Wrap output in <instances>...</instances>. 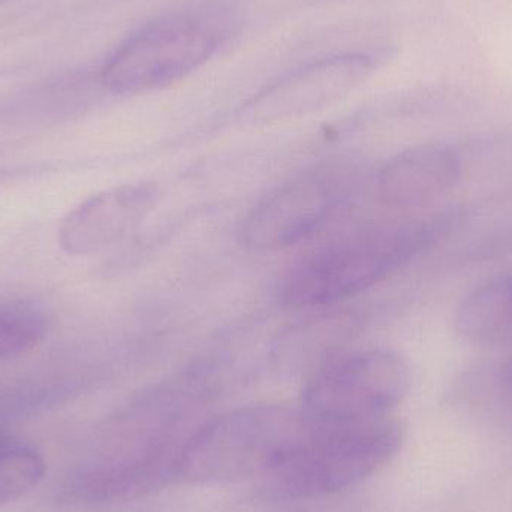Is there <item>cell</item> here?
<instances>
[{
  "instance_id": "3957f363",
  "label": "cell",
  "mask_w": 512,
  "mask_h": 512,
  "mask_svg": "<svg viewBox=\"0 0 512 512\" xmlns=\"http://www.w3.org/2000/svg\"><path fill=\"white\" fill-rule=\"evenodd\" d=\"M402 441V427L391 417L313 427L306 442L265 475V498L303 501L349 489L387 465Z\"/></svg>"
},
{
  "instance_id": "ba28073f",
  "label": "cell",
  "mask_w": 512,
  "mask_h": 512,
  "mask_svg": "<svg viewBox=\"0 0 512 512\" xmlns=\"http://www.w3.org/2000/svg\"><path fill=\"white\" fill-rule=\"evenodd\" d=\"M158 200L159 188L153 182L126 183L98 192L63 218L60 248L72 256L105 251L135 233Z\"/></svg>"
},
{
  "instance_id": "9c48e42d",
  "label": "cell",
  "mask_w": 512,
  "mask_h": 512,
  "mask_svg": "<svg viewBox=\"0 0 512 512\" xmlns=\"http://www.w3.org/2000/svg\"><path fill=\"white\" fill-rule=\"evenodd\" d=\"M463 170L462 156L439 144L415 147L391 158L376 179L385 206L420 210L447 194Z\"/></svg>"
},
{
  "instance_id": "30bf717a",
  "label": "cell",
  "mask_w": 512,
  "mask_h": 512,
  "mask_svg": "<svg viewBox=\"0 0 512 512\" xmlns=\"http://www.w3.org/2000/svg\"><path fill=\"white\" fill-rule=\"evenodd\" d=\"M325 307L283 331L273 349L274 363L283 370H315L340 355L343 345L361 327L363 316L352 309Z\"/></svg>"
},
{
  "instance_id": "5b68a950",
  "label": "cell",
  "mask_w": 512,
  "mask_h": 512,
  "mask_svg": "<svg viewBox=\"0 0 512 512\" xmlns=\"http://www.w3.org/2000/svg\"><path fill=\"white\" fill-rule=\"evenodd\" d=\"M408 361L390 349L340 354L313 370L300 408L313 427L390 417L411 387Z\"/></svg>"
},
{
  "instance_id": "8fae6325",
  "label": "cell",
  "mask_w": 512,
  "mask_h": 512,
  "mask_svg": "<svg viewBox=\"0 0 512 512\" xmlns=\"http://www.w3.org/2000/svg\"><path fill=\"white\" fill-rule=\"evenodd\" d=\"M454 327L475 345L512 342V274L489 280L466 295L457 307Z\"/></svg>"
},
{
  "instance_id": "8992f818",
  "label": "cell",
  "mask_w": 512,
  "mask_h": 512,
  "mask_svg": "<svg viewBox=\"0 0 512 512\" xmlns=\"http://www.w3.org/2000/svg\"><path fill=\"white\" fill-rule=\"evenodd\" d=\"M358 173L352 162H327L277 186L243 219L239 231L243 245L271 252L303 242L355 197Z\"/></svg>"
},
{
  "instance_id": "7c38bea8",
  "label": "cell",
  "mask_w": 512,
  "mask_h": 512,
  "mask_svg": "<svg viewBox=\"0 0 512 512\" xmlns=\"http://www.w3.org/2000/svg\"><path fill=\"white\" fill-rule=\"evenodd\" d=\"M47 313L26 300L0 301V364L27 354L44 340Z\"/></svg>"
},
{
  "instance_id": "4fadbf2b",
  "label": "cell",
  "mask_w": 512,
  "mask_h": 512,
  "mask_svg": "<svg viewBox=\"0 0 512 512\" xmlns=\"http://www.w3.org/2000/svg\"><path fill=\"white\" fill-rule=\"evenodd\" d=\"M45 471L44 457L38 451L11 444L0 448V507L35 489Z\"/></svg>"
},
{
  "instance_id": "277c9868",
  "label": "cell",
  "mask_w": 512,
  "mask_h": 512,
  "mask_svg": "<svg viewBox=\"0 0 512 512\" xmlns=\"http://www.w3.org/2000/svg\"><path fill=\"white\" fill-rule=\"evenodd\" d=\"M222 9H195L159 18L135 33L101 72L102 86L117 95L164 89L209 62L233 33Z\"/></svg>"
},
{
  "instance_id": "7a4b0ae2",
  "label": "cell",
  "mask_w": 512,
  "mask_h": 512,
  "mask_svg": "<svg viewBox=\"0 0 512 512\" xmlns=\"http://www.w3.org/2000/svg\"><path fill=\"white\" fill-rule=\"evenodd\" d=\"M313 426L300 406L264 405L219 415L189 435L174 478L224 484L273 472L306 442Z\"/></svg>"
},
{
  "instance_id": "6da1fadb",
  "label": "cell",
  "mask_w": 512,
  "mask_h": 512,
  "mask_svg": "<svg viewBox=\"0 0 512 512\" xmlns=\"http://www.w3.org/2000/svg\"><path fill=\"white\" fill-rule=\"evenodd\" d=\"M460 221V212L448 210L343 234L286 271L279 285L280 300L294 309L310 310L346 303L402 270Z\"/></svg>"
},
{
  "instance_id": "52a82bcc",
  "label": "cell",
  "mask_w": 512,
  "mask_h": 512,
  "mask_svg": "<svg viewBox=\"0 0 512 512\" xmlns=\"http://www.w3.org/2000/svg\"><path fill=\"white\" fill-rule=\"evenodd\" d=\"M363 54H342L316 60L289 72L249 102L246 114L258 123H276L307 116L348 96L373 72Z\"/></svg>"
}]
</instances>
